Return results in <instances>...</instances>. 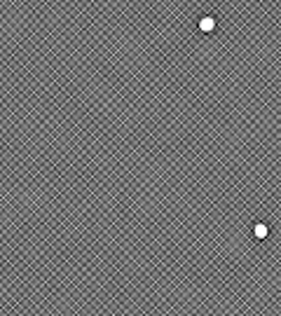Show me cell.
Returning a JSON list of instances; mask_svg holds the SVG:
<instances>
[{
	"instance_id": "6da1fadb",
	"label": "cell",
	"mask_w": 281,
	"mask_h": 316,
	"mask_svg": "<svg viewBox=\"0 0 281 316\" xmlns=\"http://www.w3.org/2000/svg\"><path fill=\"white\" fill-rule=\"evenodd\" d=\"M216 28H218V17L211 12L202 14V17H197V30L199 33H204V36H211V33H216Z\"/></svg>"
},
{
	"instance_id": "7a4b0ae2",
	"label": "cell",
	"mask_w": 281,
	"mask_h": 316,
	"mask_svg": "<svg viewBox=\"0 0 281 316\" xmlns=\"http://www.w3.org/2000/svg\"><path fill=\"white\" fill-rule=\"evenodd\" d=\"M251 234H253V239H256V241H265V239L272 234V225H269V223H265V220H256V223L251 225Z\"/></svg>"
}]
</instances>
